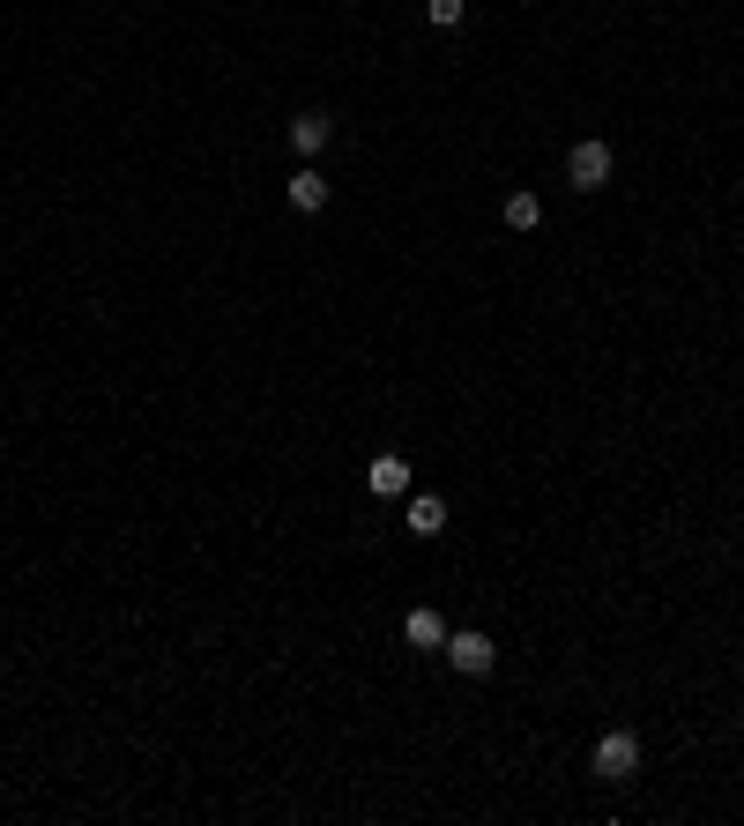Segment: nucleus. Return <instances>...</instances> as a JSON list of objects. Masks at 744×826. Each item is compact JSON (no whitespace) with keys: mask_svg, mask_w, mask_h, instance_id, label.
Instances as JSON below:
<instances>
[{"mask_svg":"<svg viewBox=\"0 0 744 826\" xmlns=\"http://www.w3.org/2000/svg\"><path fill=\"white\" fill-rule=\"evenodd\" d=\"M537 194H506V231H537Z\"/></svg>","mask_w":744,"mask_h":826,"instance_id":"1a4fd4ad","label":"nucleus"},{"mask_svg":"<svg viewBox=\"0 0 744 826\" xmlns=\"http://www.w3.org/2000/svg\"><path fill=\"white\" fill-rule=\"evenodd\" d=\"M290 208L321 216V208H328V179H321V171H298V179H290Z\"/></svg>","mask_w":744,"mask_h":826,"instance_id":"0eeeda50","label":"nucleus"},{"mask_svg":"<svg viewBox=\"0 0 744 826\" xmlns=\"http://www.w3.org/2000/svg\"><path fill=\"white\" fill-rule=\"evenodd\" d=\"M328 134H335L328 112H298V120H290V142H298L305 157H313V149H328Z\"/></svg>","mask_w":744,"mask_h":826,"instance_id":"423d86ee","label":"nucleus"},{"mask_svg":"<svg viewBox=\"0 0 744 826\" xmlns=\"http://www.w3.org/2000/svg\"><path fill=\"white\" fill-rule=\"evenodd\" d=\"M424 15H432V23H440V31H455L461 15H469V0H424Z\"/></svg>","mask_w":744,"mask_h":826,"instance_id":"9d476101","label":"nucleus"},{"mask_svg":"<svg viewBox=\"0 0 744 826\" xmlns=\"http://www.w3.org/2000/svg\"><path fill=\"white\" fill-rule=\"evenodd\" d=\"M365 484H372V499H403V492H410V462H403V455H372Z\"/></svg>","mask_w":744,"mask_h":826,"instance_id":"20e7f679","label":"nucleus"},{"mask_svg":"<svg viewBox=\"0 0 744 826\" xmlns=\"http://www.w3.org/2000/svg\"><path fill=\"white\" fill-rule=\"evenodd\" d=\"M440 656L455 662L461 678H492V633H447V648H440Z\"/></svg>","mask_w":744,"mask_h":826,"instance_id":"f03ea898","label":"nucleus"},{"mask_svg":"<svg viewBox=\"0 0 744 826\" xmlns=\"http://www.w3.org/2000/svg\"><path fill=\"white\" fill-rule=\"evenodd\" d=\"M633 767H640V738L633 730H603L596 738V775L603 782H633Z\"/></svg>","mask_w":744,"mask_h":826,"instance_id":"f257e3e1","label":"nucleus"},{"mask_svg":"<svg viewBox=\"0 0 744 826\" xmlns=\"http://www.w3.org/2000/svg\"><path fill=\"white\" fill-rule=\"evenodd\" d=\"M410 529H417V537H440V529H447V499H440V492L410 499Z\"/></svg>","mask_w":744,"mask_h":826,"instance_id":"6e6552de","label":"nucleus"},{"mask_svg":"<svg viewBox=\"0 0 744 826\" xmlns=\"http://www.w3.org/2000/svg\"><path fill=\"white\" fill-rule=\"evenodd\" d=\"M403 633H410V648H432V656L447 648V619H440V611H410Z\"/></svg>","mask_w":744,"mask_h":826,"instance_id":"39448f33","label":"nucleus"},{"mask_svg":"<svg viewBox=\"0 0 744 826\" xmlns=\"http://www.w3.org/2000/svg\"><path fill=\"white\" fill-rule=\"evenodd\" d=\"M566 179H574L580 194H596V187H611V142H580L574 157H566Z\"/></svg>","mask_w":744,"mask_h":826,"instance_id":"7ed1b4c3","label":"nucleus"}]
</instances>
